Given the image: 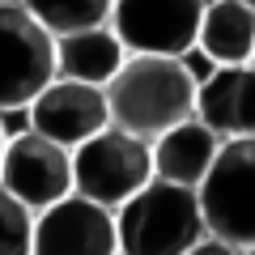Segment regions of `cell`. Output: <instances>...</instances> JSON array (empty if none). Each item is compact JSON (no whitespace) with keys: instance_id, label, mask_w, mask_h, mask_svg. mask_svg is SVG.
<instances>
[{"instance_id":"cell-4","label":"cell","mask_w":255,"mask_h":255,"mask_svg":"<svg viewBox=\"0 0 255 255\" xmlns=\"http://www.w3.org/2000/svg\"><path fill=\"white\" fill-rule=\"evenodd\" d=\"M196 191H200L209 234L238 247V251H251L255 247V136L221 140L217 162Z\"/></svg>"},{"instance_id":"cell-1","label":"cell","mask_w":255,"mask_h":255,"mask_svg":"<svg viewBox=\"0 0 255 255\" xmlns=\"http://www.w3.org/2000/svg\"><path fill=\"white\" fill-rule=\"evenodd\" d=\"M196 94H200V81L183 60L128 55L124 68L107 81L111 124L153 145L162 132L196 119Z\"/></svg>"},{"instance_id":"cell-10","label":"cell","mask_w":255,"mask_h":255,"mask_svg":"<svg viewBox=\"0 0 255 255\" xmlns=\"http://www.w3.org/2000/svg\"><path fill=\"white\" fill-rule=\"evenodd\" d=\"M196 119L209 124L221 140L255 136V64L213 68L196 94Z\"/></svg>"},{"instance_id":"cell-8","label":"cell","mask_w":255,"mask_h":255,"mask_svg":"<svg viewBox=\"0 0 255 255\" xmlns=\"http://www.w3.org/2000/svg\"><path fill=\"white\" fill-rule=\"evenodd\" d=\"M26 111H30V128L64 149H77L90 136H98L102 128H111L107 90L85 85V81H68V77H55Z\"/></svg>"},{"instance_id":"cell-15","label":"cell","mask_w":255,"mask_h":255,"mask_svg":"<svg viewBox=\"0 0 255 255\" xmlns=\"http://www.w3.org/2000/svg\"><path fill=\"white\" fill-rule=\"evenodd\" d=\"M34 217L9 187H0V255H34Z\"/></svg>"},{"instance_id":"cell-3","label":"cell","mask_w":255,"mask_h":255,"mask_svg":"<svg viewBox=\"0 0 255 255\" xmlns=\"http://www.w3.org/2000/svg\"><path fill=\"white\" fill-rule=\"evenodd\" d=\"M153 174V145L145 136H132L124 128H102L98 136L73 149V187L77 196L102 204V209H124L140 187H149Z\"/></svg>"},{"instance_id":"cell-12","label":"cell","mask_w":255,"mask_h":255,"mask_svg":"<svg viewBox=\"0 0 255 255\" xmlns=\"http://www.w3.org/2000/svg\"><path fill=\"white\" fill-rule=\"evenodd\" d=\"M128 47L119 43V34L111 26H90V30H73V34H55V77L68 81H85V85H102L124 68Z\"/></svg>"},{"instance_id":"cell-14","label":"cell","mask_w":255,"mask_h":255,"mask_svg":"<svg viewBox=\"0 0 255 255\" xmlns=\"http://www.w3.org/2000/svg\"><path fill=\"white\" fill-rule=\"evenodd\" d=\"M51 34H73L90 26H111L115 0H21Z\"/></svg>"},{"instance_id":"cell-7","label":"cell","mask_w":255,"mask_h":255,"mask_svg":"<svg viewBox=\"0 0 255 255\" xmlns=\"http://www.w3.org/2000/svg\"><path fill=\"white\" fill-rule=\"evenodd\" d=\"M0 187H9L21 204L34 213L60 204L64 196H73V149L47 140L43 132L26 128L17 136L4 140V157H0Z\"/></svg>"},{"instance_id":"cell-19","label":"cell","mask_w":255,"mask_h":255,"mask_svg":"<svg viewBox=\"0 0 255 255\" xmlns=\"http://www.w3.org/2000/svg\"><path fill=\"white\" fill-rule=\"evenodd\" d=\"M247 4H251V9H255V0H247Z\"/></svg>"},{"instance_id":"cell-2","label":"cell","mask_w":255,"mask_h":255,"mask_svg":"<svg viewBox=\"0 0 255 255\" xmlns=\"http://www.w3.org/2000/svg\"><path fill=\"white\" fill-rule=\"evenodd\" d=\"M119 255H187L209 238V221L200 209V191L153 179L124 209H115Z\"/></svg>"},{"instance_id":"cell-16","label":"cell","mask_w":255,"mask_h":255,"mask_svg":"<svg viewBox=\"0 0 255 255\" xmlns=\"http://www.w3.org/2000/svg\"><path fill=\"white\" fill-rule=\"evenodd\" d=\"M187 255H243V251H238V247H230V243H221V238H200V243H196V247H191V251Z\"/></svg>"},{"instance_id":"cell-6","label":"cell","mask_w":255,"mask_h":255,"mask_svg":"<svg viewBox=\"0 0 255 255\" xmlns=\"http://www.w3.org/2000/svg\"><path fill=\"white\" fill-rule=\"evenodd\" d=\"M209 0H115L111 30L128 55H183L200 38V17Z\"/></svg>"},{"instance_id":"cell-13","label":"cell","mask_w":255,"mask_h":255,"mask_svg":"<svg viewBox=\"0 0 255 255\" xmlns=\"http://www.w3.org/2000/svg\"><path fill=\"white\" fill-rule=\"evenodd\" d=\"M196 47L217 68L251 64L255 60V9L247 0H209L204 4V17H200Z\"/></svg>"},{"instance_id":"cell-18","label":"cell","mask_w":255,"mask_h":255,"mask_svg":"<svg viewBox=\"0 0 255 255\" xmlns=\"http://www.w3.org/2000/svg\"><path fill=\"white\" fill-rule=\"evenodd\" d=\"M243 255H255V247H251V251H243Z\"/></svg>"},{"instance_id":"cell-11","label":"cell","mask_w":255,"mask_h":255,"mask_svg":"<svg viewBox=\"0 0 255 255\" xmlns=\"http://www.w3.org/2000/svg\"><path fill=\"white\" fill-rule=\"evenodd\" d=\"M217 149H221L217 132L200 119H187L153 140V174L166 183H179V187H200L217 162Z\"/></svg>"},{"instance_id":"cell-5","label":"cell","mask_w":255,"mask_h":255,"mask_svg":"<svg viewBox=\"0 0 255 255\" xmlns=\"http://www.w3.org/2000/svg\"><path fill=\"white\" fill-rule=\"evenodd\" d=\"M51 81L55 34L21 0H0V111H26Z\"/></svg>"},{"instance_id":"cell-9","label":"cell","mask_w":255,"mask_h":255,"mask_svg":"<svg viewBox=\"0 0 255 255\" xmlns=\"http://www.w3.org/2000/svg\"><path fill=\"white\" fill-rule=\"evenodd\" d=\"M34 255H119L115 213L85 196H64L34 217Z\"/></svg>"},{"instance_id":"cell-17","label":"cell","mask_w":255,"mask_h":255,"mask_svg":"<svg viewBox=\"0 0 255 255\" xmlns=\"http://www.w3.org/2000/svg\"><path fill=\"white\" fill-rule=\"evenodd\" d=\"M4 140H9V132H4V124H0V157H4Z\"/></svg>"}]
</instances>
